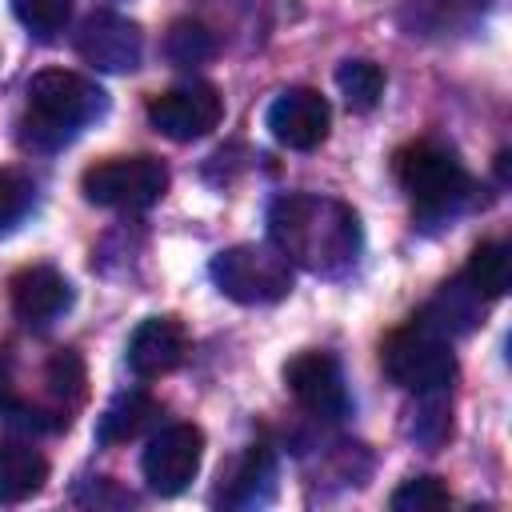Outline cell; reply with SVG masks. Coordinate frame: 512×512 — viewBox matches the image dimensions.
Masks as SVG:
<instances>
[{
    "label": "cell",
    "instance_id": "6da1fadb",
    "mask_svg": "<svg viewBox=\"0 0 512 512\" xmlns=\"http://www.w3.org/2000/svg\"><path fill=\"white\" fill-rule=\"evenodd\" d=\"M268 244L312 276H344L360 256V220L344 200L292 192L268 208Z\"/></svg>",
    "mask_w": 512,
    "mask_h": 512
},
{
    "label": "cell",
    "instance_id": "7a4b0ae2",
    "mask_svg": "<svg viewBox=\"0 0 512 512\" xmlns=\"http://www.w3.org/2000/svg\"><path fill=\"white\" fill-rule=\"evenodd\" d=\"M104 108H108V96L88 76L68 72V68H44L28 84L24 140L36 148H56L72 140L84 124L104 116Z\"/></svg>",
    "mask_w": 512,
    "mask_h": 512
},
{
    "label": "cell",
    "instance_id": "3957f363",
    "mask_svg": "<svg viewBox=\"0 0 512 512\" xmlns=\"http://www.w3.org/2000/svg\"><path fill=\"white\" fill-rule=\"evenodd\" d=\"M396 180L424 216L456 212L472 192L464 164L432 140H416V144L396 152Z\"/></svg>",
    "mask_w": 512,
    "mask_h": 512
},
{
    "label": "cell",
    "instance_id": "277c9868",
    "mask_svg": "<svg viewBox=\"0 0 512 512\" xmlns=\"http://www.w3.org/2000/svg\"><path fill=\"white\" fill-rule=\"evenodd\" d=\"M208 272L236 304H276L292 292V264L272 244H232L212 256Z\"/></svg>",
    "mask_w": 512,
    "mask_h": 512
},
{
    "label": "cell",
    "instance_id": "5b68a950",
    "mask_svg": "<svg viewBox=\"0 0 512 512\" xmlns=\"http://www.w3.org/2000/svg\"><path fill=\"white\" fill-rule=\"evenodd\" d=\"M80 192L88 204L140 212V208H152L168 192V168L156 156H112V160L84 168Z\"/></svg>",
    "mask_w": 512,
    "mask_h": 512
},
{
    "label": "cell",
    "instance_id": "8992f818",
    "mask_svg": "<svg viewBox=\"0 0 512 512\" xmlns=\"http://www.w3.org/2000/svg\"><path fill=\"white\" fill-rule=\"evenodd\" d=\"M380 360H384V372L408 392L448 388V380L456 372V360H452L444 332L428 328L424 320H412L408 328L392 332L380 348Z\"/></svg>",
    "mask_w": 512,
    "mask_h": 512
},
{
    "label": "cell",
    "instance_id": "52a82bcc",
    "mask_svg": "<svg viewBox=\"0 0 512 512\" xmlns=\"http://www.w3.org/2000/svg\"><path fill=\"white\" fill-rule=\"evenodd\" d=\"M220 116H224V100L204 80L176 84V88H168V92H160V96L148 100V124L160 136L180 140V144L208 136L220 124Z\"/></svg>",
    "mask_w": 512,
    "mask_h": 512
},
{
    "label": "cell",
    "instance_id": "ba28073f",
    "mask_svg": "<svg viewBox=\"0 0 512 512\" xmlns=\"http://www.w3.org/2000/svg\"><path fill=\"white\" fill-rule=\"evenodd\" d=\"M200 460H204V432L196 424H168L148 440L140 468L152 492L180 496L196 480Z\"/></svg>",
    "mask_w": 512,
    "mask_h": 512
},
{
    "label": "cell",
    "instance_id": "9c48e42d",
    "mask_svg": "<svg viewBox=\"0 0 512 512\" xmlns=\"http://www.w3.org/2000/svg\"><path fill=\"white\" fill-rule=\"evenodd\" d=\"M76 52L96 72H132L144 56V32L116 12H92L76 32Z\"/></svg>",
    "mask_w": 512,
    "mask_h": 512
},
{
    "label": "cell",
    "instance_id": "30bf717a",
    "mask_svg": "<svg viewBox=\"0 0 512 512\" xmlns=\"http://www.w3.org/2000/svg\"><path fill=\"white\" fill-rule=\"evenodd\" d=\"M284 384L296 404L320 420H340L348 412L344 372L328 352H300L284 364Z\"/></svg>",
    "mask_w": 512,
    "mask_h": 512
},
{
    "label": "cell",
    "instance_id": "8fae6325",
    "mask_svg": "<svg viewBox=\"0 0 512 512\" xmlns=\"http://www.w3.org/2000/svg\"><path fill=\"white\" fill-rule=\"evenodd\" d=\"M328 128H332V108L316 88H284L268 104V132L284 148L312 152L324 144Z\"/></svg>",
    "mask_w": 512,
    "mask_h": 512
},
{
    "label": "cell",
    "instance_id": "7c38bea8",
    "mask_svg": "<svg viewBox=\"0 0 512 512\" xmlns=\"http://www.w3.org/2000/svg\"><path fill=\"white\" fill-rule=\"evenodd\" d=\"M188 352V332L176 316H148L128 336V368L140 380L168 376Z\"/></svg>",
    "mask_w": 512,
    "mask_h": 512
},
{
    "label": "cell",
    "instance_id": "4fadbf2b",
    "mask_svg": "<svg viewBox=\"0 0 512 512\" xmlns=\"http://www.w3.org/2000/svg\"><path fill=\"white\" fill-rule=\"evenodd\" d=\"M12 312L28 324H48L72 304V284L52 264H28L8 284Z\"/></svg>",
    "mask_w": 512,
    "mask_h": 512
},
{
    "label": "cell",
    "instance_id": "5bb4252c",
    "mask_svg": "<svg viewBox=\"0 0 512 512\" xmlns=\"http://www.w3.org/2000/svg\"><path fill=\"white\" fill-rule=\"evenodd\" d=\"M48 480V460L28 440H4L0 444V500L20 504L32 500Z\"/></svg>",
    "mask_w": 512,
    "mask_h": 512
},
{
    "label": "cell",
    "instance_id": "9a60e30c",
    "mask_svg": "<svg viewBox=\"0 0 512 512\" xmlns=\"http://www.w3.org/2000/svg\"><path fill=\"white\" fill-rule=\"evenodd\" d=\"M488 0H408V28L412 36H452V32H468L480 16H484Z\"/></svg>",
    "mask_w": 512,
    "mask_h": 512
},
{
    "label": "cell",
    "instance_id": "2e32d148",
    "mask_svg": "<svg viewBox=\"0 0 512 512\" xmlns=\"http://www.w3.org/2000/svg\"><path fill=\"white\" fill-rule=\"evenodd\" d=\"M156 400L152 396H144V392H120L108 408H104V416H100V424H96V440L100 444H128V440H136L152 420H156Z\"/></svg>",
    "mask_w": 512,
    "mask_h": 512
},
{
    "label": "cell",
    "instance_id": "e0dca14e",
    "mask_svg": "<svg viewBox=\"0 0 512 512\" xmlns=\"http://www.w3.org/2000/svg\"><path fill=\"white\" fill-rule=\"evenodd\" d=\"M464 284H468L480 300L504 296L508 284H512V252H508V244H500V240L476 244L472 256H468V268H464Z\"/></svg>",
    "mask_w": 512,
    "mask_h": 512
},
{
    "label": "cell",
    "instance_id": "ac0fdd59",
    "mask_svg": "<svg viewBox=\"0 0 512 512\" xmlns=\"http://www.w3.org/2000/svg\"><path fill=\"white\" fill-rule=\"evenodd\" d=\"M336 88L348 100V108L372 112L380 104V96H384V72L372 60H344L336 68Z\"/></svg>",
    "mask_w": 512,
    "mask_h": 512
},
{
    "label": "cell",
    "instance_id": "d6986e66",
    "mask_svg": "<svg viewBox=\"0 0 512 512\" xmlns=\"http://www.w3.org/2000/svg\"><path fill=\"white\" fill-rule=\"evenodd\" d=\"M272 480H276V468H272V456L264 448H252L228 488V504H240V508H252V504H264L272 496Z\"/></svg>",
    "mask_w": 512,
    "mask_h": 512
},
{
    "label": "cell",
    "instance_id": "ffe728a7",
    "mask_svg": "<svg viewBox=\"0 0 512 512\" xmlns=\"http://www.w3.org/2000/svg\"><path fill=\"white\" fill-rule=\"evenodd\" d=\"M420 404L412 412V436L424 444V448H436L448 440L452 432V404H448V388H428V392H416Z\"/></svg>",
    "mask_w": 512,
    "mask_h": 512
},
{
    "label": "cell",
    "instance_id": "44dd1931",
    "mask_svg": "<svg viewBox=\"0 0 512 512\" xmlns=\"http://www.w3.org/2000/svg\"><path fill=\"white\" fill-rule=\"evenodd\" d=\"M36 200V184L20 168H0V236L12 232Z\"/></svg>",
    "mask_w": 512,
    "mask_h": 512
},
{
    "label": "cell",
    "instance_id": "7402d4cb",
    "mask_svg": "<svg viewBox=\"0 0 512 512\" xmlns=\"http://www.w3.org/2000/svg\"><path fill=\"white\" fill-rule=\"evenodd\" d=\"M164 52L172 64H200L212 56V32L200 20H176L164 40Z\"/></svg>",
    "mask_w": 512,
    "mask_h": 512
},
{
    "label": "cell",
    "instance_id": "603a6c76",
    "mask_svg": "<svg viewBox=\"0 0 512 512\" xmlns=\"http://www.w3.org/2000/svg\"><path fill=\"white\" fill-rule=\"evenodd\" d=\"M448 504H452V496L440 484V476H412L392 492L396 512H436V508H448Z\"/></svg>",
    "mask_w": 512,
    "mask_h": 512
},
{
    "label": "cell",
    "instance_id": "cb8c5ba5",
    "mask_svg": "<svg viewBox=\"0 0 512 512\" xmlns=\"http://www.w3.org/2000/svg\"><path fill=\"white\" fill-rule=\"evenodd\" d=\"M12 16L36 36H52L72 16V0H12Z\"/></svg>",
    "mask_w": 512,
    "mask_h": 512
},
{
    "label": "cell",
    "instance_id": "d4e9b609",
    "mask_svg": "<svg viewBox=\"0 0 512 512\" xmlns=\"http://www.w3.org/2000/svg\"><path fill=\"white\" fill-rule=\"evenodd\" d=\"M48 392L68 408L84 396V364L76 352H56L48 364Z\"/></svg>",
    "mask_w": 512,
    "mask_h": 512
},
{
    "label": "cell",
    "instance_id": "484cf974",
    "mask_svg": "<svg viewBox=\"0 0 512 512\" xmlns=\"http://www.w3.org/2000/svg\"><path fill=\"white\" fill-rule=\"evenodd\" d=\"M16 408V388H12V360L0 352V416Z\"/></svg>",
    "mask_w": 512,
    "mask_h": 512
}]
</instances>
